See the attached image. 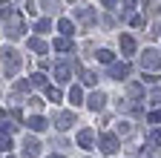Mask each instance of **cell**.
Listing matches in <instances>:
<instances>
[{"instance_id": "11", "label": "cell", "mask_w": 161, "mask_h": 158, "mask_svg": "<svg viewBox=\"0 0 161 158\" xmlns=\"http://www.w3.org/2000/svg\"><path fill=\"white\" fill-rule=\"evenodd\" d=\"M98 61H104V63H109V61H112V52H107V49H101V52H98Z\"/></svg>"}, {"instance_id": "8", "label": "cell", "mask_w": 161, "mask_h": 158, "mask_svg": "<svg viewBox=\"0 0 161 158\" xmlns=\"http://www.w3.org/2000/svg\"><path fill=\"white\" fill-rule=\"evenodd\" d=\"M121 46H124V52H127V55H130V52L135 49V43H132V37H127V35L121 37Z\"/></svg>"}, {"instance_id": "3", "label": "cell", "mask_w": 161, "mask_h": 158, "mask_svg": "<svg viewBox=\"0 0 161 158\" xmlns=\"http://www.w3.org/2000/svg\"><path fill=\"white\" fill-rule=\"evenodd\" d=\"M78 144H80V147H89V144H92V132H89V129H84V132L78 135Z\"/></svg>"}, {"instance_id": "9", "label": "cell", "mask_w": 161, "mask_h": 158, "mask_svg": "<svg viewBox=\"0 0 161 158\" xmlns=\"http://www.w3.org/2000/svg\"><path fill=\"white\" fill-rule=\"evenodd\" d=\"M29 127L40 132V129H43V127H46V121H43V118H32V121H29Z\"/></svg>"}, {"instance_id": "5", "label": "cell", "mask_w": 161, "mask_h": 158, "mask_svg": "<svg viewBox=\"0 0 161 158\" xmlns=\"http://www.w3.org/2000/svg\"><path fill=\"white\" fill-rule=\"evenodd\" d=\"M144 55H147V57H144V63H147L150 69H155V66L161 63V61H158V57H155V52H144Z\"/></svg>"}, {"instance_id": "13", "label": "cell", "mask_w": 161, "mask_h": 158, "mask_svg": "<svg viewBox=\"0 0 161 158\" xmlns=\"http://www.w3.org/2000/svg\"><path fill=\"white\" fill-rule=\"evenodd\" d=\"M60 32H66V35H72V23H69V20H60Z\"/></svg>"}, {"instance_id": "12", "label": "cell", "mask_w": 161, "mask_h": 158, "mask_svg": "<svg viewBox=\"0 0 161 158\" xmlns=\"http://www.w3.org/2000/svg\"><path fill=\"white\" fill-rule=\"evenodd\" d=\"M69 98H72V104H80V89H78V86H75V89H72V92H69Z\"/></svg>"}, {"instance_id": "4", "label": "cell", "mask_w": 161, "mask_h": 158, "mask_svg": "<svg viewBox=\"0 0 161 158\" xmlns=\"http://www.w3.org/2000/svg\"><path fill=\"white\" fill-rule=\"evenodd\" d=\"M89 106H92V109H101V106H104V95H101V92H95V95L89 98Z\"/></svg>"}, {"instance_id": "10", "label": "cell", "mask_w": 161, "mask_h": 158, "mask_svg": "<svg viewBox=\"0 0 161 158\" xmlns=\"http://www.w3.org/2000/svg\"><path fill=\"white\" fill-rule=\"evenodd\" d=\"M127 72H130L127 66H112V78H118V81H121V78H124Z\"/></svg>"}, {"instance_id": "14", "label": "cell", "mask_w": 161, "mask_h": 158, "mask_svg": "<svg viewBox=\"0 0 161 158\" xmlns=\"http://www.w3.org/2000/svg\"><path fill=\"white\" fill-rule=\"evenodd\" d=\"M52 158H60V155H52Z\"/></svg>"}, {"instance_id": "7", "label": "cell", "mask_w": 161, "mask_h": 158, "mask_svg": "<svg viewBox=\"0 0 161 158\" xmlns=\"http://www.w3.org/2000/svg\"><path fill=\"white\" fill-rule=\"evenodd\" d=\"M69 124H72V115H69V112H64V115H58V127H60V129H66Z\"/></svg>"}, {"instance_id": "1", "label": "cell", "mask_w": 161, "mask_h": 158, "mask_svg": "<svg viewBox=\"0 0 161 158\" xmlns=\"http://www.w3.org/2000/svg\"><path fill=\"white\" fill-rule=\"evenodd\" d=\"M3 55H6V57H3V69H6V75H14V72H17V57H14V52L6 49Z\"/></svg>"}, {"instance_id": "6", "label": "cell", "mask_w": 161, "mask_h": 158, "mask_svg": "<svg viewBox=\"0 0 161 158\" xmlns=\"http://www.w3.org/2000/svg\"><path fill=\"white\" fill-rule=\"evenodd\" d=\"M101 144H104V152H112L115 150V135H104V141H101Z\"/></svg>"}, {"instance_id": "2", "label": "cell", "mask_w": 161, "mask_h": 158, "mask_svg": "<svg viewBox=\"0 0 161 158\" xmlns=\"http://www.w3.org/2000/svg\"><path fill=\"white\" fill-rule=\"evenodd\" d=\"M23 152H26V158H35V155L40 152V144L35 141V138H26V144H23Z\"/></svg>"}]
</instances>
